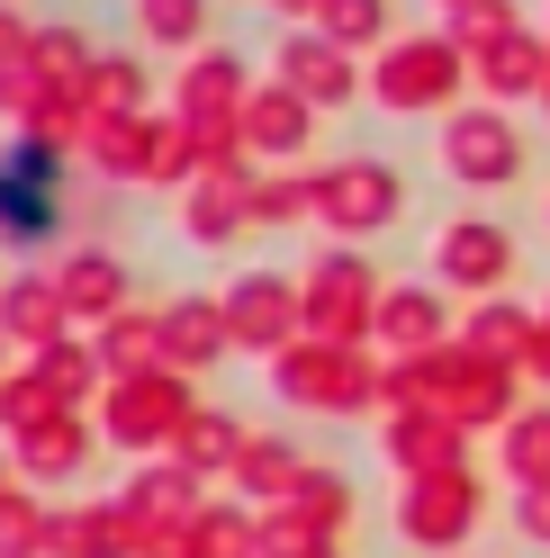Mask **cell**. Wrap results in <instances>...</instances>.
<instances>
[{
	"instance_id": "1",
	"label": "cell",
	"mask_w": 550,
	"mask_h": 558,
	"mask_svg": "<svg viewBox=\"0 0 550 558\" xmlns=\"http://www.w3.org/2000/svg\"><path fill=\"white\" fill-rule=\"evenodd\" d=\"M190 414H199L190 378H181V369H145V378H109V388H99L91 433L109 441V450H135V460H154V450L181 441Z\"/></svg>"
},
{
	"instance_id": "2",
	"label": "cell",
	"mask_w": 550,
	"mask_h": 558,
	"mask_svg": "<svg viewBox=\"0 0 550 558\" xmlns=\"http://www.w3.org/2000/svg\"><path fill=\"white\" fill-rule=\"evenodd\" d=\"M63 226V145L10 135L0 145V243H55Z\"/></svg>"
},
{
	"instance_id": "3",
	"label": "cell",
	"mask_w": 550,
	"mask_h": 558,
	"mask_svg": "<svg viewBox=\"0 0 550 558\" xmlns=\"http://www.w3.org/2000/svg\"><path fill=\"white\" fill-rule=\"evenodd\" d=\"M298 325L316 333V342H352L380 325V279H370V262L361 253H325L316 270H307V289H298Z\"/></svg>"
},
{
	"instance_id": "4",
	"label": "cell",
	"mask_w": 550,
	"mask_h": 558,
	"mask_svg": "<svg viewBox=\"0 0 550 558\" xmlns=\"http://www.w3.org/2000/svg\"><path fill=\"white\" fill-rule=\"evenodd\" d=\"M271 388L289 405H307V414H352V405L380 397V378H370L361 352H343V342H289V352L271 361Z\"/></svg>"
},
{
	"instance_id": "5",
	"label": "cell",
	"mask_w": 550,
	"mask_h": 558,
	"mask_svg": "<svg viewBox=\"0 0 550 558\" xmlns=\"http://www.w3.org/2000/svg\"><path fill=\"white\" fill-rule=\"evenodd\" d=\"M397 207H406V181L388 162H370V154L316 171V217L334 234H380V226H397Z\"/></svg>"
},
{
	"instance_id": "6",
	"label": "cell",
	"mask_w": 550,
	"mask_h": 558,
	"mask_svg": "<svg viewBox=\"0 0 550 558\" xmlns=\"http://www.w3.org/2000/svg\"><path fill=\"white\" fill-rule=\"evenodd\" d=\"M244 99H253L244 54H235V46H199L181 63V82H171V118H181L190 135H226L235 118H244Z\"/></svg>"
},
{
	"instance_id": "7",
	"label": "cell",
	"mask_w": 550,
	"mask_h": 558,
	"mask_svg": "<svg viewBox=\"0 0 550 558\" xmlns=\"http://www.w3.org/2000/svg\"><path fill=\"white\" fill-rule=\"evenodd\" d=\"M217 306H226L235 352H271V361H280L298 342V279H280V270H244Z\"/></svg>"
},
{
	"instance_id": "8",
	"label": "cell",
	"mask_w": 550,
	"mask_h": 558,
	"mask_svg": "<svg viewBox=\"0 0 550 558\" xmlns=\"http://www.w3.org/2000/svg\"><path fill=\"white\" fill-rule=\"evenodd\" d=\"M461 63L469 54L452 37H406V46H388V63H380V82H370V90H380L388 109H442V99L461 90Z\"/></svg>"
},
{
	"instance_id": "9",
	"label": "cell",
	"mask_w": 550,
	"mask_h": 558,
	"mask_svg": "<svg viewBox=\"0 0 550 558\" xmlns=\"http://www.w3.org/2000/svg\"><path fill=\"white\" fill-rule=\"evenodd\" d=\"M0 342L10 352H55V342H73V316H63V289L55 270H10L0 279Z\"/></svg>"
},
{
	"instance_id": "10",
	"label": "cell",
	"mask_w": 550,
	"mask_h": 558,
	"mask_svg": "<svg viewBox=\"0 0 550 558\" xmlns=\"http://www.w3.org/2000/svg\"><path fill=\"white\" fill-rule=\"evenodd\" d=\"M271 63H280L271 82H280V90H298L307 109H343V99L361 90L352 54H343L334 37H316V27H289V37H280V54H271Z\"/></svg>"
},
{
	"instance_id": "11",
	"label": "cell",
	"mask_w": 550,
	"mask_h": 558,
	"mask_svg": "<svg viewBox=\"0 0 550 558\" xmlns=\"http://www.w3.org/2000/svg\"><path fill=\"white\" fill-rule=\"evenodd\" d=\"M226 352H235V333H226V306L217 298H171L163 306V369L199 378V369H217Z\"/></svg>"
},
{
	"instance_id": "12",
	"label": "cell",
	"mask_w": 550,
	"mask_h": 558,
	"mask_svg": "<svg viewBox=\"0 0 550 558\" xmlns=\"http://www.w3.org/2000/svg\"><path fill=\"white\" fill-rule=\"evenodd\" d=\"M442 162H452L461 181L497 190V181H514V162H524V145H514V126H505V118L469 109V118H452V126H442Z\"/></svg>"
},
{
	"instance_id": "13",
	"label": "cell",
	"mask_w": 550,
	"mask_h": 558,
	"mask_svg": "<svg viewBox=\"0 0 550 558\" xmlns=\"http://www.w3.org/2000/svg\"><path fill=\"white\" fill-rule=\"evenodd\" d=\"M469 522H478V486H469L461 469H452V477H416V496L397 505V532L425 541V549H452Z\"/></svg>"
},
{
	"instance_id": "14",
	"label": "cell",
	"mask_w": 550,
	"mask_h": 558,
	"mask_svg": "<svg viewBox=\"0 0 550 558\" xmlns=\"http://www.w3.org/2000/svg\"><path fill=\"white\" fill-rule=\"evenodd\" d=\"M235 135H244V154L289 162V154H307V135H316V109H307L298 90H280V82H262L244 99V118H235Z\"/></svg>"
},
{
	"instance_id": "15",
	"label": "cell",
	"mask_w": 550,
	"mask_h": 558,
	"mask_svg": "<svg viewBox=\"0 0 550 558\" xmlns=\"http://www.w3.org/2000/svg\"><path fill=\"white\" fill-rule=\"evenodd\" d=\"M118 505H127L135 532H171V522H199V505H208V496H199V477H190L181 460H145V469L127 477Z\"/></svg>"
},
{
	"instance_id": "16",
	"label": "cell",
	"mask_w": 550,
	"mask_h": 558,
	"mask_svg": "<svg viewBox=\"0 0 550 558\" xmlns=\"http://www.w3.org/2000/svg\"><path fill=\"white\" fill-rule=\"evenodd\" d=\"M55 289H63V316H73V325H109V316H127V262L99 253V243H82V253L55 270Z\"/></svg>"
},
{
	"instance_id": "17",
	"label": "cell",
	"mask_w": 550,
	"mask_h": 558,
	"mask_svg": "<svg viewBox=\"0 0 550 558\" xmlns=\"http://www.w3.org/2000/svg\"><path fill=\"white\" fill-rule=\"evenodd\" d=\"M91 424L82 414H63V424H46V433H27V441H10V469L27 477V486H73L82 469H91Z\"/></svg>"
},
{
	"instance_id": "18",
	"label": "cell",
	"mask_w": 550,
	"mask_h": 558,
	"mask_svg": "<svg viewBox=\"0 0 550 558\" xmlns=\"http://www.w3.org/2000/svg\"><path fill=\"white\" fill-rule=\"evenodd\" d=\"M135 541L145 532L127 522V505H63L46 558H135Z\"/></svg>"
},
{
	"instance_id": "19",
	"label": "cell",
	"mask_w": 550,
	"mask_h": 558,
	"mask_svg": "<svg viewBox=\"0 0 550 558\" xmlns=\"http://www.w3.org/2000/svg\"><path fill=\"white\" fill-rule=\"evenodd\" d=\"M433 270H442V279H461V289H497V279L514 270V243H505L497 226H478V217H469V226H452V234L433 243Z\"/></svg>"
},
{
	"instance_id": "20",
	"label": "cell",
	"mask_w": 550,
	"mask_h": 558,
	"mask_svg": "<svg viewBox=\"0 0 550 558\" xmlns=\"http://www.w3.org/2000/svg\"><path fill=\"white\" fill-rule=\"evenodd\" d=\"M244 198H253V181H217V171H199V181L181 190V234L190 243H235L244 234Z\"/></svg>"
},
{
	"instance_id": "21",
	"label": "cell",
	"mask_w": 550,
	"mask_h": 558,
	"mask_svg": "<svg viewBox=\"0 0 550 558\" xmlns=\"http://www.w3.org/2000/svg\"><path fill=\"white\" fill-rule=\"evenodd\" d=\"M171 460H181L190 477H235V460H244V424H235L226 405H199L181 441H171Z\"/></svg>"
},
{
	"instance_id": "22",
	"label": "cell",
	"mask_w": 550,
	"mask_h": 558,
	"mask_svg": "<svg viewBox=\"0 0 550 558\" xmlns=\"http://www.w3.org/2000/svg\"><path fill=\"white\" fill-rule=\"evenodd\" d=\"M99 369H109V378L163 369V306H127V316L99 325Z\"/></svg>"
},
{
	"instance_id": "23",
	"label": "cell",
	"mask_w": 550,
	"mask_h": 558,
	"mask_svg": "<svg viewBox=\"0 0 550 558\" xmlns=\"http://www.w3.org/2000/svg\"><path fill=\"white\" fill-rule=\"evenodd\" d=\"M388 342V352H406V361H425L433 342H442V298L433 289H380V325H370Z\"/></svg>"
},
{
	"instance_id": "24",
	"label": "cell",
	"mask_w": 550,
	"mask_h": 558,
	"mask_svg": "<svg viewBox=\"0 0 550 558\" xmlns=\"http://www.w3.org/2000/svg\"><path fill=\"white\" fill-rule=\"evenodd\" d=\"M27 378L55 397V405H99V388H109V369H99V352H82V342H55V352H37L27 361Z\"/></svg>"
},
{
	"instance_id": "25",
	"label": "cell",
	"mask_w": 550,
	"mask_h": 558,
	"mask_svg": "<svg viewBox=\"0 0 550 558\" xmlns=\"http://www.w3.org/2000/svg\"><path fill=\"white\" fill-rule=\"evenodd\" d=\"M82 154L109 171V181H145V154H154V118H91L82 126Z\"/></svg>"
},
{
	"instance_id": "26",
	"label": "cell",
	"mask_w": 550,
	"mask_h": 558,
	"mask_svg": "<svg viewBox=\"0 0 550 558\" xmlns=\"http://www.w3.org/2000/svg\"><path fill=\"white\" fill-rule=\"evenodd\" d=\"M27 63L46 73V90H55V99H82V82H91L99 46L82 37V27H37V37H27Z\"/></svg>"
},
{
	"instance_id": "27",
	"label": "cell",
	"mask_w": 550,
	"mask_h": 558,
	"mask_svg": "<svg viewBox=\"0 0 550 558\" xmlns=\"http://www.w3.org/2000/svg\"><path fill=\"white\" fill-rule=\"evenodd\" d=\"M208 19H217V0H135V37H145V46H171V54H199V46H208Z\"/></svg>"
},
{
	"instance_id": "28",
	"label": "cell",
	"mask_w": 550,
	"mask_h": 558,
	"mask_svg": "<svg viewBox=\"0 0 550 558\" xmlns=\"http://www.w3.org/2000/svg\"><path fill=\"white\" fill-rule=\"evenodd\" d=\"M145 63H135V54H99L91 63V82H82V109L91 118H145Z\"/></svg>"
},
{
	"instance_id": "29",
	"label": "cell",
	"mask_w": 550,
	"mask_h": 558,
	"mask_svg": "<svg viewBox=\"0 0 550 558\" xmlns=\"http://www.w3.org/2000/svg\"><path fill=\"white\" fill-rule=\"evenodd\" d=\"M388 450H397V460L416 469V477H452V460H461V433L442 424V414H397V424H388Z\"/></svg>"
},
{
	"instance_id": "30",
	"label": "cell",
	"mask_w": 550,
	"mask_h": 558,
	"mask_svg": "<svg viewBox=\"0 0 550 558\" xmlns=\"http://www.w3.org/2000/svg\"><path fill=\"white\" fill-rule=\"evenodd\" d=\"M298 450H280V441H244V460H235V486H244V496H262L271 513H280L289 496H298Z\"/></svg>"
},
{
	"instance_id": "31",
	"label": "cell",
	"mask_w": 550,
	"mask_h": 558,
	"mask_svg": "<svg viewBox=\"0 0 550 558\" xmlns=\"http://www.w3.org/2000/svg\"><path fill=\"white\" fill-rule=\"evenodd\" d=\"M63 414H73V405H55V397H46L27 369H10V378H0V441H27V433L63 424Z\"/></svg>"
},
{
	"instance_id": "32",
	"label": "cell",
	"mask_w": 550,
	"mask_h": 558,
	"mask_svg": "<svg viewBox=\"0 0 550 558\" xmlns=\"http://www.w3.org/2000/svg\"><path fill=\"white\" fill-rule=\"evenodd\" d=\"M55 541V513L37 505V486H10L0 496V558H46Z\"/></svg>"
},
{
	"instance_id": "33",
	"label": "cell",
	"mask_w": 550,
	"mask_h": 558,
	"mask_svg": "<svg viewBox=\"0 0 550 558\" xmlns=\"http://www.w3.org/2000/svg\"><path fill=\"white\" fill-rule=\"evenodd\" d=\"M280 513H298L316 541H334V532H343V513H352V486H343L334 469H307V477H298V496H289Z\"/></svg>"
},
{
	"instance_id": "34",
	"label": "cell",
	"mask_w": 550,
	"mask_h": 558,
	"mask_svg": "<svg viewBox=\"0 0 550 558\" xmlns=\"http://www.w3.org/2000/svg\"><path fill=\"white\" fill-rule=\"evenodd\" d=\"M145 181H163V190H190V181H199V135H190L181 118H154V154H145Z\"/></svg>"
},
{
	"instance_id": "35",
	"label": "cell",
	"mask_w": 550,
	"mask_h": 558,
	"mask_svg": "<svg viewBox=\"0 0 550 558\" xmlns=\"http://www.w3.org/2000/svg\"><path fill=\"white\" fill-rule=\"evenodd\" d=\"M307 207H316V171H289V181H253L244 226H289V217H307Z\"/></svg>"
},
{
	"instance_id": "36",
	"label": "cell",
	"mask_w": 550,
	"mask_h": 558,
	"mask_svg": "<svg viewBox=\"0 0 550 558\" xmlns=\"http://www.w3.org/2000/svg\"><path fill=\"white\" fill-rule=\"evenodd\" d=\"M316 37H334L343 54H352V46H380V37H388V0H325Z\"/></svg>"
},
{
	"instance_id": "37",
	"label": "cell",
	"mask_w": 550,
	"mask_h": 558,
	"mask_svg": "<svg viewBox=\"0 0 550 558\" xmlns=\"http://www.w3.org/2000/svg\"><path fill=\"white\" fill-rule=\"evenodd\" d=\"M46 109H55V90H46V73H37V63H10V73H0V118H10V126L27 135V126H37Z\"/></svg>"
},
{
	"instance_id": "38",
	"label": "cell",
	"mask_w": 550,
	"mask_h": 558,
	"mask_svg": "<svg viewBox=\"0 0 550 558\" xmlns=\"http://www.w3.org/2000/svg\"><path fill=\"white\" fill-rule=\"evenodd\" d=\"M199 549L208 558H253V513H235V505H199Z\"/></svg>"
},
{
	"instance_id": "39",
	"label": "cell",
	"mask_w": 550,
	"mask_h": 558,
	"mask_svg": "<svg viewBox=\"0 0 550 558\" xmlns=\"http://www.w3.org/2000/svg\"><path fill=\"white\" fill-rule=\"evenodd\" d=\"M505 469L533 477V486H550V414H524V424L505 433Z\"/></svg>"
},
{
	"instance_id": "40",
	"label": "cell",
	"mask_w": 550,
	"mask_h": 558,
	"mask_svg": "<svg viewBox=\"0 0 550 558\" xmlns=\"http://www.w3.org/2000/svg\"><path fill=\"white\" fill-rule=\"evenodd\" d=\"M478 73H488L497 90H524V82H541V54H533L524 37H497V46H488V63H478Z\"/></svg>"
},
{
	"instance_id": "41",
	"label": "cell",
	"mask_w": 550,
	"mask_h": 558,
	"mask_svg": "<svg viewBox=\"0 0 550 558\" xmlns=\"http://www.w3.org/2000/svg\"><path fill=\"white\" fill-rule=\"evenodd\" d=\"M135 558H208V549H199L190 522H171V532H145V541H135Z\"/></svg>"
},
{
	"instance_id": "42",
	"label": "cell",
	"mask_w": 550,
	"mask_h": 558,
	"mask_svg": "<svg viewBox=\"0 0 550 558\" xmlns=\"http://www.w3.org/2000/svg\"><path fill=\"white\" fill-rule=\"evenodd\" d=\"M27 37H37V27H27V10H19V0H0V73H10V63H27Z\"/></svg>"
},
{
	"instance_id": "43",
	"label": "cell",
	"mask_w": 550,
	"mask_h": 558,
	"mask_svg": "<svg viewBox=\"0 0 550 558\" xmlns=\"http://www.w3.org/2000/svg\"><path fill=\"white\" fill-rule=\"evenodd\" d=\"M469 342H478V352H505V342H524V316H505V306H488V316L469 325Z\"/></svg>"
},
{
	"instance_id": "44",
	"label": "cell",
	"mask_w": 550,
	"mask_h": 558,
	"mask_svg": "<svg viewBox=\"0 0 550 558\" xmlns=\"http://www.w3.org/2000/svg\"><path fill=\"white\" fill-rule=\"evenodd\" d=\"M524 532H541V541H550V486H533V496H524Z\"/></svg>"
},
{
	"instance_id": "45",
	"label": "cell",
	"mask_w": 550,
	"mask_h": 558,
	"mask_svg": "<svg viewBox=\"0 0 550 558\" xmlns=\"http://www.w3.org/2000/svg\"><path fill=\"white\" fill-rule=\"evenodd\" d=\"M271 10H280V19H298V27H316V19H325V0H271Z\"/></svg>"
},
{
	"instance_id": "46",
	"label": "cell",
	"mask_w": 550,
	"mask_h": 558,
	"mask_svg": "<svg viewBox=\"0 0 550 558\" xmlns=\"http://www.w3.org/2000/svg\"><path fill=\"white\" fill-rule=\"evenodd\" d=\"M10 486H19V469H10V441H0V496H10Z\"/></svg>"
},
{
	"instance_id": "47",
	"label": "cell",
	"mask_w": 550,
	"mask_h": 558,
	"mask_svg": "<svg viewBox=\"0 0 550 558\" xmlns=\"http://www.w3.org/2000/svg\"><path fill=\"white\" fill-rule=\"evenodd\" d=\"M0 378H10V342H0Z\"/></svg>"
},
{
	"instance_id": "48",
	"label": "cell",
	"mask_w": 550,
	"mask_h": 558,
	"mask_svg": "<svg viewBox=\"0 0 550 558\" xmlns=\"http://www.w3.org/2000/svg\"><path fill=\"white\" fill-rule=\"evenodd\" d=\"M325 558H334V549H325Z\"/></svg>"
}]
</instances>
